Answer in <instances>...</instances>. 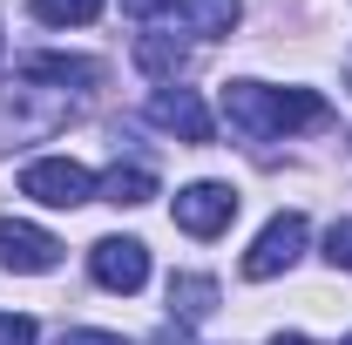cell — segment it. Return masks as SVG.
Returning <instances> with one entry per match:
<instances>
[{
  "label": "cell",
  "mask_w": 352,
  "mask_h": 345,
  "mask_svg": "<svg viewBox=\"0 0 352 345\" xmlns=\"http://www.w3.org/2000/svg\"><path fill=\"white\" fill-rule=\"evenodd\" d=\"M223 115L244 135H298V129L332 122V109L311 88H264V82H230L223 88Z\"/></svg>",
  "instance_id": "cell-1"
},
{
  "label": "cell",
  "mask_w": 352,
  "mask_h": 345,
  "mask_svg": "<svg viewBox=\"0 0 352 345\" xmlns=\"http://www.w3.org/2000/svg\"><path fill=\"white\" fill-rule=\"evenodd\" d=\"M21 197H34L47 210H75V203L95 197V176H88L82 163H68V156H41V163L21 170Z\"/></svg>",
  "instance_id": "cell-2"
},
{
  "label": "cell",
  "mask_w": 352,
  "mask_h": 345,
  "mask_svg": "<svg viewBox=\"0 0 352 345\" xmlns=\"http://www.w3.org/2000/svg\"><path fill=\"white\" fill-rule=\"evenodd\" d=\"M298 251H305V216H298V210H278V216L258 230V244L244 251V278H251V285H264V278L292 271V264H298Z\"/></svg>",
  "instance_id": "cell-3"
},
{
  "label": "cell",
  "mask_w": 352,
  "mask_h": 345,
  "mask_svg": "<svg viewBox=\"0 0 352 345\" xmlns=\"http://www.w3.org/2000/svg\"><path fill=\"white\" fill-rule=\"evenodd\" d=\"M61 264V237H47L41 223H21V216H0V271H21V278H41Z\"/></svg>",
  "instance_id": "cell-4"
},
{
  "label": "cell",
  "mask_w": 352,
  "mask_h": 345,
  "mask_svg": "<svg viewBox=\"0 0 352 345\" xmlns=\"http://www.w3.org/2000/svg\"><path fill=\"white\" fill-rule=\"evenodd\" d=\"M230 216H237V190L230 183L176 190V230H190V237H217V230H230Z\"/></svg>",
  "instance_id": "cell-5"
},
{
  "label": "cell",
  "mask_w": 352,
  "mask_h": 345,
  "mask_svg": "<svg viewBox=\"0 0 352 345\" xmlns=\"http://www.w3.org/2000/svg\"><path fill=\"white\" fill-rule=\"evenodd\" d=\"M88 271H95L102 291H142V285H149V251H142L135 237H102V244L88 251Z\"/></svg>",
  "instance_id": "cell-6"
},
{
  "label": "cell",
  "mask_w": 352,
  "mask_h": 345,
  "mask_svg": "<svg viewBox=\"0 0 352 345\" xmlns=\"http://www.w3.org/2000/svg\"><path fill=\"white\" fill-rule=\"evenodd\" d=\"M149 122L183 135V142H210V135H217V122H210V109H204L197 88H156V95H149Z\"/></svg>",
  "instance_id": "cell-7"
},
{
  "label": "cell",
  "mask_w": 352,
  "mask_h": 345,
  "mask_svg": "<svg viewBox=\"0 0 352 345\" xmlns=\"http://www.w3.org/2000/svg\"><path fill=\"white\" fill-rule=\"evenodd\" d=\"M21 75H28V82H82V88H95L109 68H102V61H82V54H28Z\"/></svg>",
  "instance_id": "cell-8"
},
{
  "label": "cell",
  "mask_w": 352,
  "mask_h": 345,
  "mask_svg": "<svg viewBox=\"0 0 352 345\" xmlns=\"http://www.w3.org/2000/svg\"><path fill=\"white\" fill-rule=\"evenodd\" d=\"M170 311L176 318H210L217 311V278H197V271L170 278Z\"/></svg>",
  "instance_id": "cell-9"
},
{
  "label": "cell",
  "mask_w": 352,
  "mask_h": 345,
  "mask_svg": "<svg viewBox=\"0 0 352 345\" xmlns=\"http://www.w3.org/2000/svg\"><path fill=\"white\" fill-rule=\"evenodd\" d=\"M237 14H244V0H190V34L223 41V34L237 27Z\"/></svg>",
  "instance_id": "cell-10"
},
{
  "label": "cell",
  "mask_w": 352,
  "mask_h": 345,
  "mask_svg": "<svg viewBox=\"0 0 352 345\" xmlns=\"http://www.w3.org/2000/svg\"><path fill=\"white\" fill-rule=\"evenodd\" d=\"M183 61H190V47L170 41V34H142V41H135V68H142V75H176Z\"/></svg>",
  "instance_id": "cell-11"
},
{
  "label": "cell",
  "mask_w": 352,
  "mask_h": 345,
  "mask_svg": "<svg viewBox=\"0 0 352 345\" xmlns=\"http://www.w3.org/2000/svg\"><path fill=\"white\" fill-rule=\"evenodd\" d=\"M102 197H109V203H116V210H135V203H149V197H156V176L149 170H109V183H102Z\"/></svg>",
  "instance_id": "cell-12"
},
{
  "label": "cell",
  "mask_w": 352,
  "mask_h": 345,
  "mask_svg": "<svg viewBox=\"0 0 352 345\" xmlns=\"http://www.w3.org/2000/svg\"><path fill=\"white\" fill-rule=\"evenodd\" d=\"M95 14H102V0H34L41 27H88Z\"/></svg>",
  "instance_id": "cell-13"
},
{
  "label": "cell",
  "mask_w": 352,
  "mask_h": 345,
  "mask_svg": "<svg viewBox=\"0 0 352 345\" xmlns=\"http://www.w3.org/2000/svg\"><path fill=\"white\" fill-rule=\"evenodd\" d=\"M325 264L332 271H352V223H332L325 230Z\"/></svg>",
  "instance_id": "cell-14"
},
{
  "label": "cell",
  "mask_w": 352,
  "mask_h": 345,
  "mask_svg": "<svg viewBox=\"0 0 352 345\" xmlns=\"http://www.w3.org/2000/svg\"><path fill=\"white\" fill-rule=\"evenodd\" d=\"M34 318H21V311H0V345H34Z\"/></svg>",
  "instance_id": "cell-15"
},
{
  "label": "cell",
  "mask_w": 352,
  "mask_h": 345,
  "mask_svg": "<svg viewBox=\"0 0 352 345\" xmlns=\"http://www.w3.org/2000/svg\"><path fill=\"white\" fill-rule=\"evenodd\" d=\"M54 345H129V339H116V332H61Z\"/></svg>",
  "instance_id": "cell-16"
},
{
  "label": "cell",
  "mask_w": 352,
  "mask_h": 345,
  "mask_svg": "<svg viewBox=\"0 0 352 345\" xmlns=\"http://www.w3.org/2000/svg\"><path fill=\"white\" fill-rule=\"evenodd\" d=\"M129 14H163V7H176V0H122Z\"/></svg>",
  "instance_id": "cell-17"
},
{
  "label": "cell",
  "mask_w": 352,
  "mask_h": 345,
  "mask_svg": "<svg viewBox=\"0 0 352 345\" xmlns=\"http://www.w3.org/2000/svg\"><path fill=\"white\" fill-rule=\"evenodd\" d=\"M271 345H311V339H298V332H278V339H271Z\"/></svg>",
  "instance_id": "cell-18"
},
{
  "label": "cell",
  "mask_w": 352,
  "mask_h": 345,
  "mask_svg": "<svg viewBox=\"0 0 352 345\" xmlns=\"http://www.w3.org/2000/svg\"><path fill=\"white\" fill-rule=\"evenodd\" d=\"M346 345H352V339H346Z\"/></svg>",
  "instance_id": "cell-19"
}]
</instances>
